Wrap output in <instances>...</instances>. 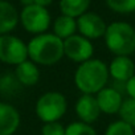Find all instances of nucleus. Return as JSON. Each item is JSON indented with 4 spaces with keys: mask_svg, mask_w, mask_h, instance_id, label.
<instances>
[{
    "mask_svg": "<svg viewBox=\"0 0 135 135\" xmlns=\"http://www.w3.org/2000/svg\"><path fill=\"white\" fill-rule=\"evenodd\" d=\"M109 78V66L98 58H90L80 64L74 73V84L82 94L95 95L106 88Z\"/></svg>",
    "mask_w": 135,
    "mask_h": 135,
    "instance_id": "obj_1",
    "label": "nucleus"
},
{
    "mask_svg": "<svg viewBox=\"0 0 135 135\" xmlns=\"http://www.w3.org/2000/svg\"><path fill=\"white\" fill-rule=\"evenodd\" d=\"M28 58L36 65L52 66L61 61L64 54V40L54 33L35 36L28 44Z\"/></svg>",
    "mask_w": 135,
    "mask_h": 135,
    "instance_id": "obj_2",
    "label": "nucleus"
},
{
    "mask_svg": "<svg viewBox=\"0 0 135 135\" xmlns=\"http://www.w3.org/2000/svg\"><path fill=\"white\" fill-rule=\"evenodd\" d=\"M107 49L115 56H131L135 52V29L124 21H114L107 25L105 33Z\"/></svg>",
    "mask_w": 135,
    "mask_h": 135,
    "instance_id": "obj_3",
    "label": "nucleus"
},
{
    "mask_svg": "<svg viewBox=\"0 0 135 135\" xmlns=\"http://www.w3.org/2000/svg\"><path fill=\"white\" fill-rule=\"evenodd\" d=\"M68 110V101L60 91H46L36 102L35 111L44 123L60 122Z\"/></svg>",
    "mask_w": 135,
    "mask_h": 135,
    "instance_id": "obj_4",
    "label": "nucleus"
},
{
    "mask_svg": "<svg viewBox=\"0 0 135 135\" xmlns=\"http://www.w3.org/2000/svg\"><path fill=\"white\" fill-rule=\"evenodd\" d=\"M20 23L23 28L33 35H41L48 31L50 25V15L49 11L44 7L32 4L28 7H24L23 11L19 15Z\"/></svg>",
    "mask_w": 135,
    "mask_h": 135,
    "instance_id": "obj_5",
    "label": "nucleus"
},
{
    "mask_svg": "<svg viewBox=\"0 0 135 135\" xmlns=\"http://www.w3.org/2000/svg\"><path fill=\"white\" fill-rule=\"evenodd\" d=\"M28 60V45L12 35L0 36V61L17 66Z\"/></svg>",
    "mask_w": 135,
    "mask_h": 135,
    "instance_id": "obj_6",
    "label": "nucleus"
},
{
    "mask_svg": "<svg viewBox=\"0 0 135 135\" xmlns=\"http://www.w3.org/2000/svg\"><path fill=\"white\" fill-rule=\"evenodd\" d=\"M93 53L94 46L91 41L81 35H73L64 40V54L74 62L82 64L93 58Z\"/></svg>",
    "mask_w": 135,
    "mask_h": 135,
    "instance_id": "obj_7",
    "label": "nucleus"
},
{
    "mask_svg": "<svg viewBox=\"0 0 135 135\" xmlns=\"http://www.w3.org/2000/svg\"><path fill=\"white\" fill-rule=\"evenodd\" d=\"M106 29L107 25L103 19L94 12H86L77 19V31L90 41L103 37Z\"/></svg>",
    "mask_w": 135,
    "mask_h": 135,
    "instance_id": "obj_8",
    "label": "nucleus"
},
{
    "mask_svg": "<svg viewBox=\"0 0 135 135\" xmlns=\"http://www.w3.org/2000/svg\"><path fill=\"white\" fill-rule=\"evenodd\" d=\"M101 113L102 111L99 109L95 95L82 94L76 102V114L80 122L91 124L99 118Z\"/></svg>",
    "mask_w": 135,
    "mask_h": 135,
    "instance_id": "obj_9",
    "label": "nucleus"
},
{
    "mask_svg": "<svg viewBox=\"0 0 135 135\" xmlns=\"http://www.w3.org/2000/svg\"><path fill=\"white\" fill-rule=\"evenodd\" d=\"M135 74V64L128 56H115L109 65V76L113 81L126 84Z\"/></svg>",
    "mask_w": 135,
    "mask_h": 135,
    "instance_id": "obj_10",
    "label": "nucleus"
},
{
    "mask_svg": "<svg viewBox=\"0 0 135 135\" xmlns=\"http://www.w3.org/2000/svg\"><path fill=\"white\" fill-rule=\"evenodd\" d=\"M19 110L6 102H0V135H13L20 126Z\"/></svg>",
    "mask_w": 135,
    "mask_h": 135,
    "instance_id": "obj_11",
    "label": "nucleus"
},
{
    "mask_svg": "<svg viewBox=\"0 0 135 135\" xmlns=\"http://www.w3.org/2000/svg\"><path fill=\"white\" fill-rule=\"evenodd\" d=\"M95 97H97V102L99 105L101 111L105 114L119 113L120 106L124 101L122 97V93H119L118 90H115L111 86L103 88L99 93L95 94Z\"/></svg>",
    "mask_w": 135,
    "mask_h": 135,
    "instance_id": "obj_12",
    "label": "nucleus"
},
{
    "mask_svg": "<svg viewBox=\"0 0 135 135\" xmlns=\"http://www.w3.org/2000/svg\"><path fill=\"white\" fill-rule=\"evenodd\" d=\"M19 20L16 8L6 0H0V36L9 35L16 28Z\"/></svg>",
    "mask_w": 135,
    "mask_h": 135,
    "instance_id": "obj_13",
    "label": "nucleus"
},
{
    "mask_svg": "<svg viewBox=\"0 0 135 135\" xmlns=\"http://www.w3.org/2000/svg\"><path fill=\"white\" fill-rule=\"evenodd\" d=\"M16 80L23 86H35L40 80L38 65L32 62L29 58L16 66Z\"/></svg>",
    "mask_w": 135,
    "mask_h": 135,
    "instance_id": "obj_14",
    "label": "nucleus"
},
{
    "mask_svg": "<svg viewBox=\"0 0 135 135\" xmlns=\"http://www.w3.org/2000/svg\"><path fill=\"white\" fill-rule=\"evenodd\" d=\"M77 31V20L69 16L61 15L53 23V33L61 40H66L70 36L76 35Z\"/></svg>",
    "mask_w": 135,
    "mask_h": 135,
    "instance_id": "obj_15",
    "label": "nucleus"
},
{
    "mask_svg": "<svg viewBox=\"0 0 135 135\" xmlns=\"http://www.w3.org/2000/svg\"><path fill=\"white\" fill-rule=\"evenodd\" d=\"M91 0H60L61 13L73 19H78L88 12Z\"/></svg>",
    "mask_w": 135,
    "mask_h": 135,
    "instance_id": "obj_16",
    "label": "nucleus"
},
{
    "mask_svg": "<svg viewBox=\"0 0 135 135\" xmlns=\"http://www.w3.org/2000/svg\"><path fill=\"white\" fill-rule=\"evenodd\" d=\"M118 114L122 120L128 123L135 130V99H132V98L124 99Z\"/></svg>",
    "mask_w": 135,
    "mask_h": 135,
    "instance_id": "obj_17",
    "label": "nucleus"
},
{
    "mask_svg": "<svg viewBox=\"0 0 135 135\" xmlns=\"http://www.w3.org/2000/svg\"><path fill=\"white\" fill-rule=\"evenodd\" d=\"M65 135H97L91 124L84 122H73L65 127Z\"/></svg>",
    "mask_w": 135,
    "mask_h": 135,
    "instance_id": "obj_18",
    "label": "nucleus"
},
{
    "mask_svg": "<svg viewBox=\"0 0 135 135\" xmlns=\"http://www.w3.org/2000/svg\"><path fill=\"white\" fill-rule=\"evenodd\" d=\"M105 135H135V130L128 123L119 119L109 124Z\"/></svg>",
    "mask_w": 135,
    "mask_h": 135,
    "instance_id": "obj_19",
    "label": "nucleus"
},
{
    "mask_svg": "<svg viewBox=\"0 0 135 135\" xmlns=\"http://www.w3.org/2000/svg\"><path fill=\"white\" fill-rule=\"evenodd\" d=\"M106 4L117 13H131L135 11V0H106Z\"/></svg>",
    "mask_w": 135,
    "mask_h": 135,
    "instance_id": "obj_20",
    "label": "nucleus"
},
{
    "mask_svg": "<svg viewBox=\"0 0 135 135\" xmlns=\"http://www.w3.org/2000/svg\"><path fill=\"white\" fill-rule=\"evenodd\" d=\"M41 135H65V127L60 122L44 123L41 127Z\"/></svg>",
    "mask_w": 135,
    "mask_h": 135,
    "instance_id": "obj_21",
    "label": "nucleus"
},
{
    "mask_svg": "<svg viewBox=\"0 0 135 135\" xmlns=\"http://www.w3.org/2000/svg\"><path fill=\"white\" fill-rule=\"evenodd\" d=\"M126 94L128 95V98L135 99V74L126 82Z\"/></svg>",
    "mask_w": 135,
    "mask_h": 135,
    "instance_id": "obj_22",
    "label": "nucleus"
},
{
    "mask_svg": "<svg viewBox=\"0 0 135 135\" xmlns=\"http://www.w3.org/2000/svg\"><path fill=\"white\" fill-rule=\"evenodd\" d=\"M52 3H53V0H35V4L36 6H40V7H44V8H46Z\"/></svg>",
    "mask_w": 135,
    "mask_h": 135,
    "instance_id": "obj_23",
    "label": "nucleus"
},
{
    "mask_svg": "<svg viewBox=\"0 0 135 135\" xmlns=\"http://www.w3.org/2000/svg\"><path fill=\"white\" fill-rule=\"evenodd\" d=\"M20 3H21L24 7H28V6L35 4V0H20Z\"/></svg>",
    "mask_w": 135,
    "mask_h": 135,
    "instance_id": "obj_24",
    "label": "nucleus"
}]
</instances>
